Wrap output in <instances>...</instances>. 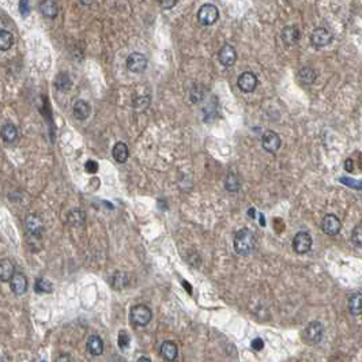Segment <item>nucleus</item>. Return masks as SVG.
Instances as JSON below:
<instances>
[{
  "label": "nucleus",
  "instance_id": "nucleus-40",
  "mask_svg": "<svg viewBox=\"0 0 362 362\" xmlns=\"http://www.w3.org/2000/svg\"><path fill=\"white\" fill-rule=\"evenodd\" d=\"M55 362H73V361H71L69 355H67V354H61V355H59V357L56 358Z\"/></svg>",
  "mask_w": 362,
  "mask_h": 362
},
{
  "label": "nucleus",
  "instance_id": "nucleus-11",
  "mask_svg": "<svg viewBox=\"0 0 362 362\" xmlns=\"http://www.w3.org/2000/svg\"><path fill=\"white\" fill-rule=\"evenodd\" d=\"M280 136L274 131H266L261 136V146L268 153H276L280 147Z\"/></svg>",
  "mask_w": 362,
  "mask_h": 362
},
{
  "label": "nucleus",
  "instance_id": "nucleus-26",
  "mask_svg": "<svg viewBox=\"0 0 362 362\" xmlns=\"http://www.w3.org/2000/svg\"><path fill=\"white\" fill-rule=\"evenodd\" d=\"M206 97V90L202 85H195V86L191 87L189 90V100L193 102V104H199L202 102Z\"/></svg>",
  "mask_w": 362,
  "mask_h": 362
},
{
  "label": "nucleus",
  "instance_id": "nucleus-30",
  "mask_svg": "<svg viewBox=\"0 0 362 362\" xmlns=\"http://www.w3.org/2000/svg\"><path fill=\"white\" fill-rule=\"evenodd\" d=\"M150 102H152V98L149 96H139L136 97L135 100H133L132 105H133V109L139 110V112H142V110H146L149 106H150Z\"/></svg>",
  "mask_w": 362,
  "mask_h": 362
},
{
  "label": "nucleus",
  "instance_id": "nucleus-12",
  "mask_svg": "<svg viewBox=\"0 0 362 362\" xmlns=\"http://www.w3.org/2000/svg\"><path fill=\"white\" fill-rule=\"evenodd\" d=\"M218 59H220L221 64L225 65V67H232L236 63V60H237L236 48L233 45H230V44H225L220 49Z\"/></svg>",
  "mask_w": 362,
  "mask_h": 362
},
{
  "label": "nucleus",
  "instance_id": "nucleus-45",
  "mask_svg": "<svg viewBox=\"0 0 362 362\" xmlns=\"http://www.w3.org/2000/svg\"><path fill=\"white\" fill-rule=\"evenodd\" d=\"M260 225H261V226H264V225H266V222H264V216H263V214H260Z\"/></svg>",
  "mask_w": 362,
  "mask_h": 362
},
{
  "label": "nucleus",
  "instance_id": "nucleus-19",
  "mask_svg": "<svg viewBox=\"0 0 362 362\" xmlns=\"http://www.w3.org/2000/svg\"><path fill=\"white\" fill-rule=\"evenodd\" d=\"M0 135H2V139L5 140V143L11 144V143H14L18 139V129H17L14 124L7 123L2 127Z\"/></svg>",
  "mask_w": 362,
  "mask_h": 362
},
{
  "label": "nucleus",
  "instance_id": "nucleus-22",
  "mask_svg": "<svg viewBox=\"0 0 362 362\" xmlns=\"http://www.w3.org/2000/svg\"><path fill=\"white\" fill-rule=\"evenodd\" d=\"M348 312L353 316H359L362 313V294L359 292L348 297Z\"/></svg>",
  "mask_w": 362,
  "mask_h": 362
},
{
  "label": "nucleus",
  "instance_id": "nucleus-32",
  "mask_svg": "<svg viewBox=\"0 0 362 362\" xmlns=\"http://www.w3.org/2000/svg\"><path fill=\"white\" fill-rule=\"evenodd\" d=\"M351 241H353L355 247L361 248V245H362V226L361 225H357V226H355V229L353 230Z\"/></svg>",
  "mask_w": 362,
  "mask_h": 362
},
{
  "label": "nucleus",
  "instance_id": "nucleus-29",
  "mask_svg": "<svg viewBox=\"0 0 362 362\" xmlns=\"http://www.w3.org/2000/svg\"><path fill=\"white\" fill-rule=\"evenodd\" d=\"M225 188L228 189L229 192H237L240 189L239 177L234 173H232V172H230V173L226 176V179H225Z\"/></svg>",
  "mask_w": 362,
  "mask_h": 362
},
{
  "label": "nucleus",
  "instance_id": "nucleus-46",
  "mask_svg": "<svg viewBox=\"0 0 362 362\" xmlns=\"http://www.w3.org/2000/svg\"><path fill=\"white\" fill-rule=\"evenodd\" d=\"M0 362H9V359L7 358H0Z\"/></svg>",
  "mask_w": 362,
  "mask_h": 362
},
{
  "label": "nucleus",
  "instance_id": "nucleus-27",
  "mask_svg": "<svg viewBox=\"0 0 362 362\" xmlns=\"http://www.w3.org/2000/svg\"><path fill=\"white\" fill-rule=\"evenodd\" d=\"M85 221H86V215L82 210H73L68 214V222L75 228H81L85 225Z\"/></svg>",
  "mask_w": 362,
  "mask_h": 362
},
{
  "label": "nucleus",
  "instance_id": "nucleus-31",
  "mask_svg": "<svg viewBox=\"0 0 362 362\" xmlns=\"http://www.w3.org/2000/svg\"><path fill=\"white\" fill-rule=\"evenodd\" d=\"M37 293H52L53 290V286H52V282H49L48 279H44V278H40V279L36 280V286H34Z\"/></svg>",
  "mask_w": 362,
  "mask_h": 362
},
{
  "label": "nucleus",
  "instance_id": "nucleus-1",
  "mask_svg": "<svg viewBox=\"0 0 362 362\" xmlns=\"http://www.w3.org/2000/svg\"><path fill=\"white\" fill-rule=\"evenodd\" d=\"M255 245H256L255 234L248 228L240 229L234 236V249L241 256L251 255L255 251Z\"/></svg>",
  "mask_w": 362,
  "mask_h": 362
},
{
  "label": "nucleus",
  "instance_id": "nucleus-28",
  "mask_svg": "<svg viewBox=\"0 0 362 362\" xmlns=\"http://www.w3.org/2000/svg\"><path fill=\"white\" fill-rule=\"evenodd\" d=\"M14 45V36L7 30H0V51H9Z\"/></svg>",
  "mask_w": 362,
  "mask_h": 362
},
{
  "label": "nucleus",
  "instance_id": "nucleus-34",
  "mask_svg": "<svg viewBox=\"0 0 362 362\" xmlns=\"http://www.w3.org/2000/svg\"><path fill=\"white\" fill-rule=\"evenodd\" d=\"M340 183L346 184V185L351 187V188L361 189V181H359V180H351L348 179V177H342V179H340Z\"/></svg>",
  "mask_w": 362,
  "mask_h": 362
},
{
  "label": "nucleus",
  "instance_id": "nucleus-35",
  "mask_svg": "<svg viewBox=\"0 0 362 362\" xmlns=\"http://www.w3.org/2000/svg\"><path fill=\"white\" fill-rule=\"evenodd\" d=\"M19 11H21L22 17H28L29 13H30V3H29V0H21V2H19Z\"/></svg>",
  "mask_w": 362,
  "mask_h": 362
},
{
  "label": "nucleus",
  "instance_id": "nucleus-16",
  "mask_svg": "<svg viewBox=\"0 0 362 362\" xmlns=\"http://www.w3.org/2000/svg\"><path fill=\"white\" fill-rule=\"evenodd\" d=\"M87 351L92 354V355H101L104 353V340L101 339V336L98 335H90L87 338L86 343Z\"/></svg>",
  "mask_w": 362,
  "mask_h": 362
},
{
  "label": "nucleus",
  "instance_id": "nucleus-8",
  "mask_svg": "<svg viewBox=\"0 0 362 362\" xmlns=\"http://www.w3.org/2000/svg\"><path fill=\"white\" fill-rule=\"evenodd\" d=\"M257 77L251 71H245L237 79V86L244 93H252L257 87Z\"/></svg>",
  "mask_w": 362,
  "mask_h": 362
},
{
  "label": "nucleus",
  "instance_id": "nucleus-6",
  "mask_svg": "<svg viewBox=\"0 0 362 362\" xmlns=\"http://www.w3.org/2000/svg\"><path fill=\"white\" fill-rule=\"evenodd\" d=\"M312 237L307 232H298L293 239V249L296 253L304 255L311 251Z\"/></svg>",
  "mask_w": 362,
  "mask_h": 362
},
{
  "label": "nucleus",
  "instance_id": "nucleus-10",
  "mask_svg": "<svg viewBox=\"0 0 362 362\" xmlns=\"http://www.w3.org/2000/svg\"><path fill=\"white\" fill-rule=\"evenodd\" d=\"M25 225H26V230L28 233L33 237L40 239L44 233V224H42L41 218L36 214H29L25 220Z\"/></svg>",
  "mask_w": 362,
  "mask_h": 362
},
{
  "label": "nucleus",
  "instance_id": "nucleus-25",
  "mask_svg": "<svg viewBox=\"0 0 362 362\" xmlns=\"http://www.w3.org/2000/svg\"><path fill=\"white\" fill-rule=\"evenodd\" d=\"M55 86L60 92H68L71 86H73V81H71V78L68 77V74H57L55 78Z\"/></svg>",
  "mask_w": 362,
  "mask_h": 362
},
{
  "label": "nucleus",
  "instance_id": "nucleus-17",
  "mask_svg": "<svg viewBox=\"0 0 362 362\" xmlns=\"http://www.w3.org/2000/svg\"><path fill=\"white\" fill-rule=\"evenodd\" d=\"M74 117L79 121H83L86 120L90 113H92V108L89 105V102H86L85 100H78V101L74 104Z\"/></svg>",
  "mask_w": 362,
  "mask_h": 362
},
{
  "label": "nucleus",
  "instance_id": "nucleus-38",
  "mask_svg": "<svg viewBox=\"0 0 362 362\" xmlns=\"http://www.w3.org/2000/svg\"><path fill=\"white\" fill-rule=\"evenodd\" d=\"M251 346H252L255 351H260V350H263V347H264V340L261 339V338H255V339L252 340Z\"/></svg>",
  "mask_w": 362,
  "mask_h": 362
},
{
  "label": "nucleus",
  "instance_id": "nucleus-24",
  "mask_svg": "<svg viewBox=\"0 0 362 362\" xmlns=\"http://www.w3.org/2000/svg\"><path fill=\"white\" fill-rule=\"evenodd\" d=\"M128 283H129L128 274L121 272V271L115 272V274L112 275V278H110V284H112V287L116 290L123 289V287H125Z\"/></svg>",
  "mask_w": 362,
  "mask_h": 362
},
{
  "label": "nucleus",
  "instance_id": "nucleus-2",
  "mask_svg": "<svg viewBox=\"0 0 362 362\" xmlns=\"http://www.w3.org/2000/svg\"><path fill=\"white\" fill-rule=\"evenodd\" d=\"M129 319H131V323H132L133 326L146 327L153 319L152 309L147 305H143V304L135 305V307L131 308Z\"/></svg>",
  "mask_w": 362,
  "mask_h": 362
},
{
  "label": "nucleus",
  "instance_id": "nucleus-23",
  "mask_svg": "<svg viewBox=\"0 0 362 362\" xmlns=\"http://www.w3.org/2000/svg\"><path fill=\"white\" fill-rule=\"evenodd\" d=\"M316 77L317 74L315 69L312 68V67H304L298 71V79H300V82L305 85V86H311L315 83L316 81Z\"/></svg>",
  "mask_w": 362,
  "mask_h": 362
},
{
  "label": "nucleus",
  "instance_id": "nucleus-7",
  "mask_svg": "<svg viewBox=\"0 0 362 362\" xmlns=\"http://www.w3.org/2000/svg\"><path fill=\"white\" fill-rule=\"evenodd\" d=\"M311 41L316 48L330 45L332 42V33L326 28H316L312 33Z\"/></svg>",
  "mask_w": 362,
  "mask_h": 362
},
{
  "label": "nucleus",
  "instance_id": "nucleus-13",
  "mask_svg": "<svg viewBox=\"0 0 362 362\" xmlns=\"http://www.w3.org/2000/svg\"><path fill=\"white\" fill-rule=\"evenodd\" d=\"M10 286H11V290L14 292V294L22 296L28 290V279L21 272H15L13 278L10 279Z\"/></svg>",
  "mask_w": 362,
  "mask_h": 362
},
{
  "label": "nucleus",
  "instance_id": "nucleus-18",
  "mask_svg": "<svg viewBox=\"0 0 362 362\" xmlns=\"http://www.w3.org/2000/svg\"><path fill=\"white\" fill-rule=\"evenodd\" d=\"M15 274V268L13 261L10 259H2L0 260V282H10Z\"/></svg>",
  "mask_w": 362,
  "mask_h": 362
},
{
  "label": "nucleus",
  "instance_id": "nucleus-39",
  "mask_svg": "<svg viewBox=\"0 0 362 362\" xmlns=\"http://www.w3.org/2000/svg\"><path fill=\"white\" fill-rule=\"evenodd\" d=\"M344 169L347 170V172H353L354 164H353V160H351V158H347V160L344 161Z\"/></svg>",
  "mask_w": 362,
  "mask_h": 362
},
{
  "label": "nucleus",
  "instance_id": "nucleus-33",
  "mask_svg": "<svg viewBox=\"0 0 362 362\" xmlns=\"http://www.w3.org/2000/svg\"><path fill=\"white\" fill-rule=\"evenodd\" d=\"M129 335L125 331H120L119 332V347L121 350L127 348L129 346Z\"/></svg>",
  "mask_w": 362,
  "mask_h": 362
},
{
  "label": "nucleus",
  "instance_id": "nucleus-21",
  "mask_svg": "<svg viewBox=\"0 0 362 362\" xmlns=\"http://www.w3.org/2000/svg\"><path fill=\"white\" fill-rule=\"evenodd\" d=\"M112 154H113V158L116 160V162L124 164V162H127L129 157L128 146L124 142H117L115 147H113V150H112Z\"/></svg>",
  "mask_w": 362,
  "mask_h": 362
},
{
  "label": "nucleus",
  "instance_id": "nucleus-44",
  "mask_svg": "<svg viewBox=\"0 0 362 362\" xmlns=\"http://www.w3.org/2000/svg\"><path fill=\"white\" fill-rule=\"evenodd\" d=\"M136 362H152V359L149 357H140Z\"/></svg>",
  "mask_w": 362,
  "mask_h": 362
},
{
  "label": "nucleus",
  "instance_id": "nucleus-9",
  "mask_svg": "<svg viewBox=\"0 0 362 362\" xmlns=\"http://www.w3.org/2000/svg\"><path fill=\"white\" fill-rule=\"evenodd\" d=\"M321 229L328 236H336L342 229V222L334 214H327L321 221Z\"/></svg>",
  "mask_w": 362,
  "mask_h": 362
},
{
  "label": "nucleus",
  "instance_id": "nucleus-37",
  "mask_svg": "<svg viewBox=\"0 0 362 362\" xmlns=\"http://www.w3.org/2000/svg\"><path fill=\"white\" fill-rule=\"evenodd\" d=\"M177 2L179 0H160V5L164 10H172L174 6L177 5Z\"/></svg>",
  "mask_w": 362,
  "mask_h": 362
},
{
  "label": "nucleus",
  "instance_id": "nucleus-3",
  "mask_svg": "<svg viewBox=\"0 0 362 362\" xmlns=\"http://www.w3.org/2000/svg\"><path fill=\"white\" fill-rule=\"evenodd\" d=\"M324 334V328L320 321H311L303 331V340L307 344H317L320 343Z\"/></svg>",
  "mask_w": 362,
  "mask_h": 362
},
{
  "label": "nucleus",
  "instance_id": "nucleus-14",
  "mask_svg": "<svg viewBox=\"0 0 362 362\" xmlns=\"http://www.w3.org/2000/svg\"><path fill=\"white\" fill-rule=\"evenodd\" d=\"M280 37H282V41L286 45H296L300 41V29L297 26H284L280 32Z\"/></svg>",
  "mask_w": 362,
  "mask_h": 362
},
{
  "label": "nucleus",
  "instance_id": "nucleus-20",
  "mask_svg": "<svg viewBox=\"0 0 362 362\" xmlns=\"http://www.w3.org/2000/svg\"><path fill=\"white\" fill-rule=\"evenodd\" d=\"M40 11L45 18L53 19L59 13V7L56 5L55 0H42L40 3Z\"/></svg>",
  "mask_w": 362,
  "mask_h": 362
},
{
  "label": "nucleus",
  "instance_id": "nucleus-15",
  "mask_svg": "<svg viewBox=\"0 0 362 362\" xmlns=\"http://www.w3.org/2000/svg\"><path fill=\"white\" fill-rule=\"evenodd\" d=\"M160 353H161V357L164 358L165 361L174 362L176 361V358H177V355H179V348H177L176 343L170 342V340H166V342H164V343L161 344Z\"/></svg>",
  "mask_w": 362,
  "mask_h": 362
},
{
  "label": "nucleus",
  "instance_id": "nucleus-42",
  "mask_svg": "<svg viewBox=\"0 0 362 362\" xmlns=\"http://www.w3.org/2000/svg\"><path fill=\"white\" fill-rule=\"evenodd\" d=\"M248 215L251 216V218H255V216H256V210H255V208H249V211H248Z\"/></svg>",
  "mask_w": 362,
  "mask_h": 362
},
{
  "label": "nucleus",
  "instance_id": "nucleus-4",
  "mask_svg": "<svg viewBox=\"0 0 362 362\" xmlns=\"http://www.w3.org/2000/svg\"><path fill=\"white\" fill-rule=\"evenodd\" d=\"M218 18H220V10L216 9V6L211 5V3L203 5L197 11V21L202 23L203 26L214 25Z\"/></svg>",
  "mask_w": 362,
  "mask_h": 362
},
{
  "label": "nucleus",
  "instance_id": "nucleus-41",
  "mask_svg": "<svg viewBox=\"0 0 362 362\" xmlns=\"http://www.w3.org/2000/svg\"><path fill=\"white\" fill-rule=\"evenodd\" d=\"M183 284L185 286V289H187V292H188V293H192V287H191V284H189L187 280H183Z\"/></svg>",
  "mask_w": 362,
  "mask_h": 362
},
{
  "label": "nucleus",
  "instance_id": "nucleus-5",
  "mask_svg": "<svg viewBox=\"0 0 362 362\" xmlns=\"http://www.w3.org/2000/svg\"><path fill=\"white\" fill-rule=\"evenodd\" d=\"M127 68L133 74H142L147 68L146 56L139 52H133L127 57Z\"/></svg>",
  "mask_w": 362,
  "mask_h": 362
},
{
  "label": "nucleus",
  "instance_id": "nucleus-36",
  "mask_svg": "<svg viewBox=\"0 0 362 362\" xmlns=\"http://www.w3.org/2000/svg\"><path fill=\"white\" fill-rule=\"evenodd\" d=\"M85 170H86L87 173H90V174H94L97 173V170H98V164H97L96 161H87L86 162V165H85Z\"/></svg>",
  "mask_w": 362,
  "mask_h": 362
},
{
  "label": "nucleus",
  "instance_id": "nucleus-43",
  "mask_svg": "<svg viewBox=\"0 0 362 362\" xmlns=\"http://www.w3.org/2000/svg\"><path fill=\"white\" fill-rule=\"evenodd\" d=\"M79 2H81L83 6H90L94 0H79Z\"/></svg>",
  "mask_w": 362,
  "mask_h": 362
}]
</instances>
